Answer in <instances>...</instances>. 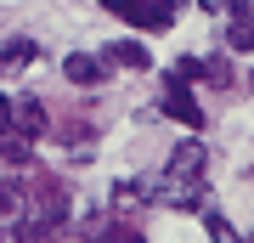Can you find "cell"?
Wrapping results in <instances>:
<instances>
[{
    "label": "cell",
    "mask_w": 254,
    "mask_h": 243,
    "mask_svg": "<svg viewBox=\"0 0 254 243\" xmlns=\"http://www.w3.org/2000/svg\"><path fill=\"white\" fill-rule=\"evenodd\" d=\"M158 108H164V113H170V119H175V125H187L192 136H198V130H203V108H198V96H192V90H187V85H170V90H164V102H158Z\"/></svg>",
    "instance_id": "277c9868"
},
{
    "label": "cell",
    "mask_w": 254,
    "mask_h": 243,
    "mask_svg": "<svg viewBox=\"0 0 254 243\" xmlns=\"http://www.w3.org/2000/svg\"><path fill=\"white\" fill-rule=\"evenodd\" d=\"M11 130L23 136V142H40V136H51V113L40 96H11Z\"/></svg>",
    "instance_id": "3957f363"
},
{
    "label": "cell",
    "mask_w": 254,
    "mask_h": 243,
    "mask_svg": "<svg viewBox=\"0 0 254 243\" xmlns=\"http://www.w3.org/2000/svg\"><path fill=\"white\" fill-rule=\"evenodd\" d=\"M203 164H209V147L187 130V142H175L170 164H164V181H198V175H203Z\"/></svg>",
    "instance_id": "7a4b0ae2"
},
{
    "label": "cell",
    "mask_w": 254,
    "mask_h": 243,
    "mask_svg": "<svg viewBox=\"0 0 254 243\" xmlns=\"http://www.w3.org/2000/svg\"><path fill=\"white\" fill-rule=\"evenodd\" d=\"M226 6H232V11H243V6H249V0H226Z\"/></svg>",
    "instance_id": "4fadbf2b"
},
{
    "label": "cell",
    "mask_w": 254,
    "mask_h": 243,
    "mask_svg": "<svg viewBox=\"0 0 254 243\" xmlns=\"http://www.w3.org/2000/svg\"><path fill=\"white\" fill-rule=\"evenodd\" d=\"M11 130V96H0V136Z\"/></svg>",
    "instance_id": "7c38bea8"
},
{
    "label": "cell",
    "mask_w": 254,
    "mask_h": 243,
    "mask_svg": "<svg viewBox=\"0 0 254 243\" xmlns=\"http://www.w3.org/2000/svg\"><path fill=\"white\" fill-rule=\"evenodd\" d=\"M102 11H113V17H125V23H136V28H170L175 23V11H164L158 0H102Z\"/></svg>",
    "instance_id": "6da1fadb"
},
{
    "label": "cell",
    "mask_w": 254,
    "mask_h": 243,
    "mask_svg": "<svg viewBox=\"0 0 254 243\" xmlns=\"http://www.w3.org/2000/svg\"><path fill=\"white\" fill-rule=\"evenodd\" d=\"M96 238H102V243H141L130 226H113V232H96Z\"/></svg>",
    "instance_id": "8fae6325"
},
{
    "label": "cell",
    "mask_w": 254,
    "mask_h": 243,
    "mask_svg": "<svg viewBox=\"0 0 254 243\" xmlns=\"http://www.w3.org/2000/svg\"><path fill=\"white\" fill-rule=\"evenodd\" d=\"M203 226H209V243H237V232H232L226 215H203Z\"/></svg>",
    "instance_id": "9c48e42d"
},
{
    "label": "cell",
    "mask_w": 254,
    "mask_h": 243,
    "mask_svg": "<svg viewBox=\"0 0 254 243\" xmlns=\"http://www.w3.org/2000/svg\"><path fill=\"white\" fill-rule=\"evenodd\" d=\"M34 57H40L34 40H0V74H23Z\"/></svg>",
    "instance_id": "ba28073f"
},
{
    "label": "cell",
    "mask_w": 254,
    "mask_h": 243,
    "mask_svg": "<svg viewBox=\"0 0 254 243\" xmlns=\"http://www.w3.org/2000/svg\"><path fill=\"white\" fill-rule=\"evenodd\" d=\"M102 57H108V68H136V74H141V68H153V51H147L141 40H113Z\"/></svg>",
    "instance_id": "8992f818"
},
{
    "label": "cell",
    "mask_w": 254,
    "mask_h": 243,
    "mask_svg": "<svg viewBox=\"0 0 254 243\" xmlns=\"http://www.w3.org/2000/svg\"><path fill=\"white\" fill-rule=\"evenodd\" d=\"M226 51H254V11L243 6V11H232V23H226Z\"/></svg>",
    "instance_id": "52a82bcc"
},
{
    "label": "cell",
    "mask_w": 254,
    "mask_h": 243,
    "mask_svg": "<svg viewBox=\"0 0 254 243\" xmlns=\"http://www.w3.org/2000/svg\"><path fill=\"white\" fill-rule=\"evenodd\" d=\"M63 74H68V85H102L108 80V57L73 51V57H63Z\"/></svg>",
    "instance_id": "5b68a950"
},
{
    "label": "cell",
    "mask_w": 254,
    "mask_h": 243,
    "mask_svg": "<svg viewBox=\"0 0 254 243\" xmlns=\"http://www.w3.org/2000/svg\"><path fill=\"white\" fill-rule=\"evenodd\" d=\"M192 80H203V63H192V57H187V63L170 68V85H192Z\"/></svg>",
    "instance_id": "30bf717a"
},
{
    "label": "cell",
    "mask_w": 254,
    "mask_h": 243,
    "mask_svg": "<svg viewBox=\"0 0 254 243\" xmlns=\"http://www.w3.org/2000/svg\"><path fill=\"white\" fill-rule=\"evenodd\" d=\"M249 85H254V80H249Z\"/></svg>",
    "instance_id": "5bb4252c"
}]
</instances>
